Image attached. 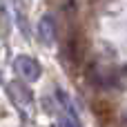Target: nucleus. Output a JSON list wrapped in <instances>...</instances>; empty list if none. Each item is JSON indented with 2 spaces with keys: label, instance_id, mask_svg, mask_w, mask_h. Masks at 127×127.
<instances>
[{
  "label": "nucleus",
  "instance_id": "1",
  "mask_svg": "<svg viewBox=\"0 0 127 127\" xmlns=\"http://www.w3.org/2000/svg\"><path fill=\"white\" fill-rule=\"evenodd\" d=\"M16 71L18 76H22L25 80H38L40 78V65L31 58V56H20L16 60Z\"/></svg>",
  "mask_w": 127,
  "mask_h": 127
},
{
  "label": "nucleus",
  "instance_id": "2",
  "mask_svg": "<svg viewBox=\"0 0 127 127\" xmlns=\"http://www.w3.org/2000/svg\"><path fill=\"white\" fill-rule=\"evenodd\" d=\"M56 100H58V105H60V109L65 114V118H60V123L63 125H78L80 121L76 116V107H74V103L69 100V96L63 89H56Z\"/></svg>",
  "mask_w": 127,
  "mask_h": 127
},
{
  "label": "nucleus",
  "instance_id": "3",
  "mask_svg": "<svg viewBox=\"0 0 127 127\" xmlns=\"http://www.w3.org/2000/svg\"><path fill=\"white\" fill-rule=\"evenodd\" d=\"M40 33H42V38L47 40V42H51L54 40V22H51V18L47 16V18H42V22H40Z\"/></svg>",
  "mask_w": 127,
  "mask_h": 127
}]
</instances>
